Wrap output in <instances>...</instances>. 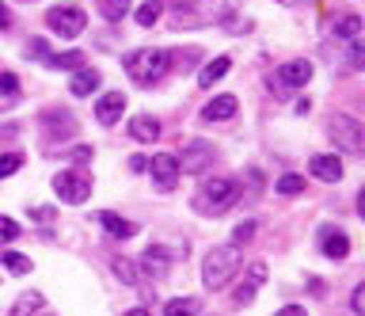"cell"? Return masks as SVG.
Instances as JSON below:
<instances>
[{
    "label": "cell",
    "instance_id": "cell-1",
    "mask_svg": "<svg viewBox=\"0 0 365 316\" xmlns=\"http://www.w3.org/2000/svg\"><path fill=\"white\" fill-rule=\"evenodd\" d=\"M125 73H130L133 84H156L160 76L171 69V53L160 50V46H141V50H130L122 58Z\"/></svg>",
    "mask_w": 365,
    "mask_h": 316
},
{
    "label": "cell",
    "instance_id": "cell-2",
    "mask_svg": "<svg viewBox=\"0 0 365 316\" xmlns=\"http://www.w3.org/2000/svg\"><path fill=\"white\" fill-rule=\"evenodd\" d=\"M236 270H240V248L236 244H217L213 252L202 259V286L205 290H225Z\"/></svg>",
    "mask_w": 365,
    "mask_h": 316
},
{
    "label": "cell",
    "instance_id": "cell-3",
    "mask_svg": "<svg viewBox=\"0 0 365 316\" xmlns=\"http://www.w3.org/2000/svg\"><path fill=\"white\" fill-rule=\"evenodd\" d=\"M236 198H240V179L221 175V179H210V183L198 187V195H194V210L205 213V218H217V213L228 210Z\"/></svg>",
    "mask_w": 365,
    "mask_h": 316
},
{
    "label": "cell",
    "instance_id": "cell-4",
    "mask_svg": "<svg viewBox=\"0 0 365 316\" xmlns=\"http://www.w3.org/2000/svg\"><path fill=\"white\" fill-rule=\"evenodd\" d=\"M327 138L346 156H361V149H365V130L354 115H331L327 118Z\"/></svg>",
    "mask_w": 365,
    "mask_h": 316
},
{
    "label": "cell",
    "instance_id": "cell-5",
    "mask_svg": "<svg viewBox=\"0 0 365 316\" xmlns=\"http://www.w3.org/2000/svg\"><path fill=\"white\" fill-rule=\"evenodd\" d=\"M53 190L61 202H68V206H80V202H88V195H91V179L84 172H76V168H68V172L53 175Z\"/></svg>",
    "mask_w": 365,
    "mask_h": 316
},
{
    "label": "cell",
    "instance_id": "cell-6",
    "mask_svg": "<svg viewBox=\"0 0 365 316\" xmlns=\"http://www.w3.org/2000/svg\"><path fill=\"white\" fill-rule=\"evenodd\" d=\"M179 175H202L205 168L213 164V145L210 141H190L182 153H175Z\"/></svg>",
    "mask_w": 365,
    "mask_h": 316
},
{
    "label": "cell",
    "instance_id": "cell-7",
    "mask_svg": "<svg viewBox=\"0 0 365 316\" xmlns=\"http://www.w3.org/2000/svg\"><path fill=\"white\" fill-rule=\"evenodd\" d=\"M46 27L57 31L61 39H76V35H84L88 19L80 8H50V12H46Z\"/></svg>",
    "mask_w": 365,
    "mask_h": 316
},
{
    "label": "cell",
    "instance_id": "cell-8",
    "mask_svg": "<svg viewBox=\"0 0 365 316\" xmlns=\"http://www.w3.org/2000/svg\"><path fill=\"white\" fill-rule=\"evenodd\" d=\"M148 175H153V183L156 190H175L179 183V164H175V153H156L153 156V164H148Z\"/></svg>",
    "mask_w": 365,
    "mask_h": 316
},
{
    "label": "cell",
    "instance_id": "cell-9",
    "mask_svg": "<svg viewBox=\"0 0 365 316\" xmlns=\"http://www.w3.org/2000/svg\"><path fill=\"white\" fill-rule=\"evenodd\" d=\"M308 172H312L316 179H324V183H339L342 179V160L335 153H319V156L308 160Z\"/></svg>",
    "mask_w": 365,
    "mask_h": 316
},
{
    "label": "cell",
    "instance_id": "cell-10",
    "mask_svg": "<svg viewBox=\"0 0 365 316\" xmlns=\"http://www.w3.org/2000/svg\"><path fill=\"white\" fill-rule=\"evenodd\" d=\"M122 111H125V92H107V96H99V103H96V118L103 126H114V122L122 118Z\"/></svg>",
    "mask_w": 365,
    "mask_h": 316
},
{
    "label": "cell",
    "instance_id": "cell-11",
    "mask_svg": "<svg viewBox=\"0 0 365 316\" xmlns=\"http://www.w3.org/2000/svg\"><path fill=\"white\" fill-rule=\"evenodd\" d=\"M312 81V61H285L278 69V84L282 88H304Z\"/></svg>",
    "mask_w": 365,
    "mask_h": 316
},
{
    "label": "cell",
    "instance_id": "cell-12",
    "mask_svg": "<svg viewBox=\"0 0 365 316\" xmlns=\"http://www.w3.org/2000/svg\"><path fill=\"white\" fill-rule=\"evenodd\" d=\"M141 270L148 278H168V270H171V252L168 248H148V252L141 255Z\"/></svg>",
    "mask_w": 365,
    "mask_h": 316
},
{
    "label": "cell",
    "instance_id": "cell-13",
    "mask_svg": "<svg viewBox=\"0 0 365 316\" xmlns=\"http://www.w3.org/2000/svg\"><path fill=\"white\" fill-rule=\"evenodd\" d=\"M262 282H267V263H251V270H247V282L236 290V305H240V309L255 301V293H259Z\"/></svg>",
    "mask_w": 365,
    "mask_h": 316
},
{
    "label": "cell",
    "instance_id": "cell-14",
    "mask_svg": "<svg viewBox=\"0 0 365 316\" xmlns=\"http://www.w3.org/2000/svg\"><path fill=\"white\" fill-rule=\"evenodd\" d=\"M99 81H103V76H99V69H91V65H80V69H73V81H68V92L84 99V96H91V92L99 88Z\"/></svg>",
    "mask_w": 365,
    "mask_h": 316
},
{
    "label": "cell",
    "instance_id": "cell-15",
    "mask_svg": "<svg viewBox=\"0 0 365 316\" xmlns=\"http://www.w3.org/2000/svg\"><path fill=\"white\" fill-rule=\"evenodd\" d=\"M236 107H240L236 96H228V92H225V96H213L210 103L202 107V118H205V122H225V118L236 115Z\"/></svg>",
    "mask_w": 365,
    "mask_h": 316
},
{
    "label": "cell",
    "instance_id": "cell-16",
    "mask_svg": "<svg viewBox=\"0 0 365 316\" xmlns=\"http://www.w3.org/2000/svg\"><path fill=\"white\" fill-rule=\"evenodd\" d=\"M319 240H324V255L327 259H346L350 255V236L342 229H324V233H319Z\"/></svg>",
    "mask_w": 365,
    "mask_h": 316
},
{
    "label": "cell",
    "instance_id": "cell-17",
    "mask_svg": "<svg viewBox=\"0 0 365 316\" xmlns=\"http://www.w3.org/2000/svg\"><path fill=\"white\" fill-rule=\"evenodd\" d=\"M240 12V0H202V19L210 24H225Z\"/></svg>",
    "mask_w": 365,
    "mask_h": 316
},
{
    "label": "cell",
    "instance_id": "cell-18",
    "mask_svg": "<svg viewBox=\"0 0 365 316\" xmlns=\"http://www.w3.org/2000/svg\"><path fill=\"white\" fill-rule=\"evenodd\" d=\"M99 221H103V229H107V236H114V240H130V236H137V225L118 218V213H110V210H103Z\"/></svg>",
    "mask_w": 365,
    "mask_h": 316
},
{
    "label": "cell",
    "instance_id": "cell-19",
    "mask_svg": "<svg viewBox=\"0 0 365 316\" xmlns=\"http://www.w3.org/2000/svg\"><path fill=\"white\" fill-rule=\"evenodd\" d=\"M130 138L153 145V141L160 138V122H156L153 115H133V118H130Z\"/></svg>",
    "mask_w": 365,
    "mask_h": 316
},
{
    "label": "cell",
    "instance_id": "cell-20",
    "mask_svg": "<svg viewBox=\"0 0 365 316\" xmlns=\"http://www.w3.org/2000/svg\"><path fill=\"white\" fill-rule=\"evenodd\" d=\"M228 69H232V58H225V53H221V58H213V61H205V65H202L198 84H202V88H213L217 81H225V73H228Z\"/></svg>",
    "mask_w": 365,
    "mask_h": 316
},
{
    "label": "cell",
    "instance_id": "cell-21",
    "mask_svg": "<svg viewBox=\"0 0 365 316\" xmlns=\"http://www.w3.org/2000/svg\"><path fill=\"white\" fill-rule=\"evenodd\" d=\"M96 8H99L103 19H110V24H122V19L130 16L133 0H96Z\"/></svg>",
    "mask_w": 365,
    "mask_h": 316
},
{
    "label": "cell",
    "instance_id": "cell-22",
    "mask_svg": "<svg viewBox=\"0 0 365 316\" xmlns=\"http://www.w3.org/2000/svg\"><path fill=\"white\" fill-rule=\"evenodd\" d=\"M331 31H335V39L354 42V39H361V19L354 16V12H346V16H339L335 24H331Z\"/></svg>",
    "mask_w": 365,
    "mask_h": 316
},
{
    "label": "cell",
    "instance_id": "cell-23",
    "mask_svg": "<svg viewBox=\"0 0 365 316\" xmlns=\"http://www.w3.org/2000/svg\"><path fill=\"white\" fill-rule=\"evenodd\" d=\"M198 312H202L198 297H171L164 305V316H198Z\"/></svg>",
    "mask_w": 365,
    "mask_h": 316
},
{
    "label": "cell",
    "instance_id": "cell-24",
    "mask_svg": "<svg viewBox=\"0 0 365 316\" xmlns=\"http://www.w3.org/2000/svg\"><path fill=\"white\" fill-rule=\"evenodd\" d=\"M110 270H114V278H118V282H125V286H137V263H133V259H125V255L110 259Z\"/></svg>",
    "mask_w": 365,
    "mask_h": 316
},
{
    "label": "cell",
    "instance_id": "cell-25",
    "mask_svg": "<svg viewBox=\"0 0 365 316\" xmlns=\"http://www.w3.org/2000/svg\"><path fill=\"white\" fill-rule=\"evenodd\" d=\"M19 103V81L11 73H0V107Z\"/></svg>",
    "mask_w": 365,
    "mask_h": 316
},
{
    "label": "cell",
    "instance_id": "cell-26",
    "mask_svg": "<svg viewBox=\"0 0 365 316\" xmlns=\"http://www.w3.org/2000/svg\"><path fill=\"white\" fill-rule=\"evenodd\" d=\"M160 16H164V0H145V4L137 8V24L141 27H153Z\"/></svg>",
    "mask_w": 365,
    "mask_h": 316
},
{
    "label": "cell",
    "instance_id": "cell-27",
    "mask_svg": "<svg viewBox=\"0 0 365 316\" xmlns=\"http://www.w3.org/2000/svg\"><path fill=\"white\" fill-rule=\"evenodd\" d=\"M80 61H84V53H76V50H65V53H50V69H80Z\"/></svg>",
    "mask_w": 365,
    "mask_h": 316
},
{
    "label": "cell",
    "instance_id": "cell-28",
    "mask_svg": "<svg viewBox=\"0 0 365 316\" xmlns=\"http://www.w3.org/2000/svg\"><path fill=\"white\" fill-rule=\"evenodd\" d=\"M38 309H42V293H23L16 301V309H11V316H34Z\"/></svg>",
    "mask_w": 365,
    "mask_h": 316
},
{
    "label": "cell",
    "instance_id": "cell-29",
    "mask_svg": "<svg viewBox=\"0 0 365 316\" xmlns=\"http://www.w3.org/2000/svg\"><path fill=\"white\" fill-rule=\"evenodd\" d=\"M274 187H278V195H301V190H304V175H297V172H285V175H282Z\"/></svg>",
    "mask_w": 365,
    "mask_h": 316
},
{
    "label": "cell",
    "instance_id": "cell-30",
    "mask_svg": "<svg viewBox=\"0 0 365 316\" xmlns=\"http://www.w3.org/2000/svg\"><path fill=\"white\" fill-rule=\"evenodd\" d=\"M4 267L11 270V275H27V270H31V259L19 255V252H8V255H4Z\"/></svg>",
    "mask_w": 365,
    "mask_h": 316
},
{
    "label": "cell",
    "instance_id": "cell-31",
    "mask_svg": "<svg viewBox=\"0 0 365 316\" xmlns=\"http://www.w3.org/2000/svg\"><path fill=\"white\" fill-rule=\"evenodd\" d=\"M50 133H61V138H68V133L76 130V122H73V115H50Z\"/></svg>",
    "mask_w": 365,
    "mask_h": 316
},
{
    "label": "cell",
    "instance_id": "cell-32",
    "mask_svg": "<svg viewBox=\"0 0 365 316\" xmlns=\"http://www.w3.org/2000/svg\"><path fill=\"white\" fill-rule=\"evenodd\" d=\"M19 168H23L19 153H4V156H0V179H8L11 172H19Z\"/></svg>",
    "mask_w": 365,
    "mask_h": 316
},
{
    "label": "cell",
    "instance_id": "cell-33",
    "mask_svg": "<svg viewBox=\"0 0 365 316\" xmlns=\"http://www.w3.org/2000/svg\"><path fill=\"white\" fill-rule=\"evenodd\" d=\"M346 61H350V69H361V65H365V46H361V39H354V42H350Z\"/></svg>",
    "mask_w": 365,
    "mask_h": 316
},
{
    "label": "cell",
    "instance_id": "cell-34",
    "mask_svg": "<svg viewBox=\"0 0 365 316\" xmlns=\"http://www.w3.org/2000/svg\"><path fill=\"white\" fill-rule=\"evenodd\" d=\"M16 236H19V225L11 221V218H0V244L16 240Z\"/></svg>",
    "mask_w": 365,
    "mask_h": 316
},
{
    "label": "cell",
    "instance_id": "cell-35",
    "mask_svg": "<svg viewBox=\"0 0 365 316\" xmlns=\"http://www.w3.org/2000/svg\"><path fill=\"white\" fill-rule=\"evenodd\" d=\"M251 233H255V225H251V221L236 225V233H232V244H236V248H240V244H247V240H251Z\"/></svg>",
    "mask_w": 365,
    "mask_h": 316
},
{
    "label": "cell",
    "instance_id": "cell-36",
    "mask_svg": "<svg viewBox=\"0 0 365 316\" xmlns=\"http://www.w3.org/2000/svg\"><path fill=\"white\" fill-rule=\"evenodd\" d=\"M350 309H354V312H358V316L365 312V286H361V282H358V286H354V297H350Z\"/></svg>",
    "mask_w": 365,
    "mask_h": 316
},
{
    "label": "cell",
    "instance_id": "cell-37",
    "mask_svg": "<svg viewBox=\"0 0 365 316\" xmlns=\"http://www.w3.org/2000/svg\"><path fill=\"white\" fill-rule=\"evenodd\" d=\"M91 160V149H88V145H76V149H73V164H88Z\"/></svg>",
    "mask_w": 365,
    "mask_h": 316
},
{
    "label": "cell",
    "instance_id": "cell-38",
    "mask_svg": "<svg viewBox=\"0 0 365 316\" xmlns=\"http://www.w3.org/2000/svg\"><path fill=\"white\" fill-rule=\"evenodd\" d=\"M278 316H308V312H304V305H285Z\"/></svg>",
    "mask_w": 365,
    "mask_h": 316
},
{
    "label": "cell",
    "instance_id": "cell-39",
    "mask_svg": "<svg viewBox=\"0 0 365 316\" xmlns=\"http://www.w3.org/2000/svg\"><path fill=\"white\" fill-rule=\"evenodd\" d=\"M278 4H285V8H304V4H312V0H278Z\"/></svg>",
    "mask_w": 365,
    "mask_h": 316
},
{
    "label": "cell",
    "instance_id": "cell-40",
    "mask_svg": "<svg viewBox=\"0 0 365 316\" xmlns=\"http://www.w3.org/2000/svg\"><path fill=\"white\" fill-rule=\"evenodd\" d=\"M8 24H11V12H8L4 4H0V27H8Z\"/></svg>",
    "mask_w": 365,
    "mask_h": 316
},
{
    "label": "cell",
    "instance_id": "cell-41",
    "mask_svg": "<svg viewBox=\"0 0 365 316\" xmlns=\"http://www.w3.org/2000/svg\"><path fill=\"white\" fill-rule=\"evenodd\" d=\"M125 316H153V312H148V309H130Z\"/></svg>",
    "mask_w": 365,
    "mask_h": 316
}]
</instances>
